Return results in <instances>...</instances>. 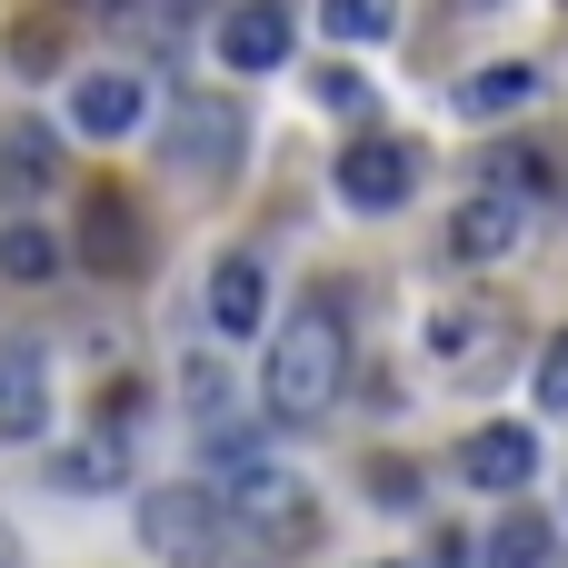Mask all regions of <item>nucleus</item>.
<instances>
[{
    "mask_svg": "<svg viewBox=\"0 0 568 568\" xmlns=\"http://www.w3.org/2000/svg\"><path fill=\"white\" fill-rule=\"evenodd\" d=\"M80 260H90V280H140V270H150V220L130 210V190H90V210H80Z\"/></svg>",
    "mask_w": 568,
    "mask_h": 568,
    "instance_id": "obj_7",
    "label": "nucleus"
},
{
    "mask_svg": "<svg viewBox=\"0 0 568 568\" xmlns=\"http://www.w3.org/2000/svg\"><path fill=\"white\" fill-rule=\"evenodd\" d=\"M140 110H150V90H140L130 70H80V80H70V130H80V140H130Z\"/></svg>",
    "mask_w": 568,
    "mask_h": 568,
    "instance_id": "obj_13",
    "label": "nucleus"
},
{
    "mask_svg": "<svg viewBox=\"0 0 568 568\" xmlns=\"http://www.w3.org/2000/svg\"><path fill=\"white\" fill-rule=\"evenodd\" d=\"M90 10H150V0H90Z\"/></svg>",
    "mask_w": 568,
    "mask_h": 568,
    "instance_id": "obj_25",
    "label": "nucleus"
},
{
    "mask_svg": "<svg viewBox=\"0 0 568 568\" xmlns=\"http://www.w3.org/2000/svg\"><path fill=\"white\" fill-rule=\"evenodd\" d=\"M509 339H519V320H509V300H439L429 310V359H439V379H499L509 369Z\"/></svg>",
    "mask_w": 568,
    "mask_h": 568,
    "instance_id": "obj_5",
    "label": "nucleus"
},
{
    "mask_svg": "<svg viewBox=\"0 0 568 568\" xmlns=\"http://www.w3.org/2000/svg\"><path fill=\"white\" fill-rule=\"evenodd\" d=\"M310 90H320V110H329V120H369V80H359V70H320Z\"/></svg>",
    "mask_w": 568,
    "mask_h": 568,
    "instance_id": "obj_21",
    "label": "nucleus"
},
{
    "mask_svg": "<svg viewBox=\"0 0 568 568\" xmlns=\"http://www.w3.org/2000/svg\"><path fill=\"white\" fill-rule=\"evenodd\" d=\"M180 409H190L200 439H210V429H240V409H230V369H220V359H190V369H180Z\"/></svg>",
    "mask_w": 568,
    "mask_h": 568,
    "instance_id": "obj_19",
    "label": "nucleus"
},
{
    "mask_svg": "<svg viewBox=\"0 0 568 568\" xmlns=\"http://www.w3.org/2000/svg\"><path fill=\"white\" fill-rule=\"evenodd\" d=\"M339 389H349V320H339L329 300H300V310L280 320V339H270L260 409H270L280 429H320V419L339 409Z\"/></svg>",
    "mask_w": 568,
    "mask_h": 568,
    "instance_id": "obj_1",
    "label": "nucleus"
},
{
    "mask_svg": "<svg viewBox=\"0 0 568 568\" xmlns=\"http://www.w3.org/2000/svg\"><path fill=\"white\" fill-rule=\"evenodd\" d=\"M290 50H300V30H290L280 0H220V60H230V70L260 80V70H280Z\"/></svg>",
    "mask_w": 568,
    "mask_h": 568,
    "instance_id": "obj_12",
    "label": "nucleus"
},
{
    "mask_svg": "<svg viewBox=\"0 0 568 568\" xmlns=\"http://www.w3.org/2000/svg\"><path fill=\"white\" fill-rule=\"evenodd\" d=\"M130 529H140V549H150L160 568H220V549H230V509H220L210 489H190V479L140 489Z\"/></svg>",
    "mask_w": 568,
    "mask_h": 568,
    "instance_id": "obj_4",
    "label": "nucleus"
},
{
    "mask_svg": "<svg viewBox=\"0 0 568 568\" xmlns=\"http://www.w3.org/2000/svg\"><path fill=\"white\" fill-rule=\"evenodd\" d=\"M459 479L489 489V499H519V489L539 479V429H519V419L469 429V439H459Z\"/></svg>",
    "mask_w": 568,
    "mask_h": 568,
    "instance_id": "obj_10",
    "label": "nucleus"
},
{
    "mask_svg": "<svg viewBox=\"0 0 568 568\" xmlns=\"http://www.w3.org/2000/svg\"><path fill=\"white\" fill-rule=\"evenodd\" d=\"M0 280H10V290H50V280H60V240H50L30 210L0 220Z\"/></svg>",
    "mask_w": 568,
    "mask_h": 568,
    "instance_id": "obj_16",
    "label": "nucleus"
},
{
    "mask_svg": "<svg viewBox=\"0 0 568 568\" xmlns=\"http://www.w3.org/2000/svg\"><path fill=\"white\" fill-rule=\"evenodd\" d=\"M379 568H389V559H379Z\"/></svg>",
    "mask_w": 568,
    "mask_h": 568,
    "instance_id": "obj_28",
    "label": "nucleus"
},
{
    "mask_svg": "<svg viewBox=\"0 0 568 568\" xmlns=\"http://www.w3.org/2000/svg\"><path fill=\"white\" fill-rule=\"evenodd\" d=\"M170 10H220V0H170Z\"/></svg>",
    "mask_w": 568,
    "mask_h": 568,
    "instance_id": "obj_27",
    "label": "nucleus"
},
{
    "mask_svg": "<svg viewBox=\"0 0 568 568\" xmlns=\"http://www.w3.org/2000/svg\"><path fill=\"white\" fill-rule=\"evenodd\" d=\"M240 160H250V110L220 100V90H180L170 120H160V170H170L180 190L210 200V190L240 180Z\"/></svg>",
    "mask_w": 568,
    "mask_h": 568,
    "instance_id": "obj_3",
    "label": "nucleus"
},
{
    "mask_svg": "<svg viewBox=\"0 0 568 568\" xmlns=\"http://www.w3.org/2000/svg\"><path fill=\"white\" fill-rule=\"evenodd\" d=\"M449 10H499V0H449Z\"/></svg>",
    "mask_w": 568,
    "mask_h": 568,
    "instance_id": "obj_26",
    "label": "nucleus"
},
{
    "mask_svg": "<svg viewBox=\"0 0 568 568\" xmlns=\"http://www.w3.org/2000/svg\"><path fill=\"white\" fill-rule=\"evenodd\" d=\"M409 190H419V150H409V140H389V130H359V140L339 150V200H349L359 220H389V210H409Z\"/></svg>",
    "mask_w": 568,
    "mask_h": 568,
    "instance_id": "obj_6",
    "label": "nucleus"
},
{
    "mask_svg": "<svg viewBox=\"0 0 568 568\" xmlns=\"http://www.w3.org/2000/svg\"><path fill=\"white\" fill-rule=\"evenodd\" d=\"M220 509H230V529H240L260 559H310V549L329 539V509H320V489H310L300 469L260 459V449L230 469V499H220Z\"/></svg>",
    "mask_w": 568,
    "mask_h": 568,
    "instance_id": "obj_2",
    "label": "nucleus"
},
{
    "mask_svg": "<svg viewBox=\"0 0 568 568\" xmlns=\"http://www.w3.org/2000/svg\"><path fill=\"white\" fill-rule=\"evenodd\" d=\"M0 60H10V70H50V60H60V40H50L40 20H20V40L0 30Z\"/></svg>",
    "mask_w": 568,
    "mask_h": 568,
    "instance_id": "obj_22",
    "label": "nucleus"
},
{
    "mask_svg": "<svg viewBox=\"0 0 568 568\" xmlns=\"http://www.w3.org/2000/svg\"><path fill=\"white\" fill-rule=\"evenodd\" d=\"M369 489H379L389 509H419V469H399V459H369Z\"/></svg>",
    "mask_w": 568,
    "mask_h": 568,
    "instance_id": "obj_23",
    "label": "nucleus"
},
{
    "mask_svg": "<svg viewBox=\"0 0 568 568\" xmlns=\"http://www.w3.org/2000/svg\"><path fill=\"white\" fill-rule=\"evenodd\" d=\"M449 100H459V120H509L519 100H539V70L529 60H499V70H469Z\"/></svg>",
    "mask_w": 568,
    "mask_h": 568,
    "instance_id": "obj_17",
    "label": "nucleus"
},
{
    "mask_svg": "<svg viewBox=\"0 0 568 568\" xmlns=\"http://www.w3.org/2000/svg\"><path fill=\"white\" fill-rule=\"evenodd\" d=\"M539 409H568V339H549V359H539Z\"/></svg>",
    "mask_w": 568,
    "mask_h": 568,
    "instance_id": "obj_24",
    "label": "nucleus"
},
{
    "mask_svg": "<svg viewBox=\"0 0 568 568\" xmlns=\"http://www.w3.org/2000/svg\"><path fill=\"white\" fill-rule=\"evenodd\" d=\"M519 230H529V200L519 190H469L459 200V220H449V270H499L509 250H519Z\"/></svg>",
    "mask_w": 568,
    "mask_h": 568,
    "instance_id": "obj_8",
    "label": "nucleus"
},
{
    "mask_svg": "<svg viewBox=\"0 0 568 568\" xmlns=\"http://www.w3.org/2000/svg\"><path fill=\"white\" fill-rule=\"evenodd\" d=\"M568 539L539 519V509H499L489 519V549H479V568H559Z\"/></svg>",
    "mask_w": 568,
    "mask_h": 568,
    "instance_id": "obj_15",
    "label": "nucleus"
},
{
    "mask_svg": "<svg viewBox=\"0 0 568 568\" xmlns=\"http://www.w3.org/2000/svg\"><path fill=\"white\" fill-rule=\"evenodd\" d=\"M50 479H60V489H120V479H130V439H120V429L70 439V449L50 459Z\"/></svg>",
    "mask_w": 568,
    "mask_h": 568,
    "instance_id": "obj_18",
    "label": "nucleus"
},
{
    "mask_svg": "<svg viewBox=\"0 0 568 568\" xmlns=\"http://www.w3.org/2000/svg\"><path fill=\"white\" fill-rule=\"evenodd\" d=\"M320 30L349 50H379V40H399V0H320Z\"/></svg>",
    "mask_w": 568,
    "mask_h": 568,
    "instance_id": "obj_20",
    "label": "nucleus"
},
{
    "mask_svg": "<svg viewBox=\"0 0 568 568\" xmlns=\"http://www.w3.org/2000/svg\"><path fill=\"white\" fill-rule=\"evenodd\" d=\"M60 190V130H40V120H0V210H40Z\"/></svg>",
    "mask_w": 568,
    "mask_h": 568,
    "instance_id": "obj_11",
    "label": "nucleus"
},
{
    "mask_svg": "<svg viewBox=\"0 0 568 568\" xmlns=\"http://www.w3.org/2000/svg\"><path fill=\"white\" fill-rule=\"evenodd\" d=\"M50 439V349L40 339H0V449Z\"/></svg>",
    "mask_w": 568,
    "mask_h": 568,
    "instance_id": "obj_9",
    "label": "nucleus"
},
{
    "mask_svg": "<svg viewBox=\"0 0 568 568\" xmlns=\"http://www.w3.org/2000/svg\"><path fill=\"white\" fill-rule=\"evenodd\" d=\"M260 320H270V270L250 250H220L210 260V329L220 339H260Z\"/></svg>",
    "mask_w": 568,
    "mask_h": 568,
    "instance_id": "obj_14",
    "label": "nucleus"
}]
</instances>
